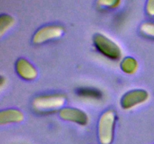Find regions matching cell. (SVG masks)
<instances>
[{
	"label": "cell",
	"mask_w": 154,
	"mask_h": 144,
	"mask_svg": "<svg viewBox=\"0 0 154 144\" xmlns=\"http://www.w3.org/2000/svg\"><path fill=\"white\" fill-rule=\"evenodd\" d=\"M93 44L97 50L114 61H117L122 57V50L115 41L102 33H96L93 36Z\"/></svg>",
	"instance_id": "7a4b0ae2"
},
{
	"label": "cell",
	"mask_w": 154,
	"mask_h": 144,
	"mask_svg": "<svg viewBox=\"0 0 154 144\" xmlns=\"http://www.w3.org/2000/svg\"><path fill=\"white\" fill-rule=\"evenodd\" d=\"M117 116L112 110L105 111L98 122V137L101 144H111L114 140Z\"/></svg>",
	"instance_id": "6da1fadb"
},
{
	"label": "cell",
	"mask_w": 154,
	"mask_h": 144,
	"mask_svg": "<svg viewBox=\"0 0 154 144\" xmlns=\"http://www.w3.org/2000/svg\"><path fill=\"white\" fill-rule=\"evenodd\" d=\"M79 94L82 97H88V98H97L100 94L95 90L92 89H83L79 92Z\"/></svg>",
	"instance_id": "4fadbf2b"
},
{
	"label": "cell",
	"mask_w": 154,
	"mask_h": 144,
	"mask_svg": "<svg viewBox=\"0 0 154 144\" xmlns=\"http://www.w3.org/2000/svg\"><path fill=\"white\" fill-rule=\"evenodd\" d=\"M15 23L14 18L9 14H2L0 16V35L3 36Z\"/></svg>",
	"instance_id": "30bf717a"
},
{
	"label": "cell",
	"mask_w": 154,
	"mask_h": 144,
	"mask_svg": "<svg viewBox=\"0 0 154 144\" xmlns=\"http://www.w3.org/2000/svg\"><path fill=\"white\" fill-rule=\"evenodd\" d=\"M24 115L20 110L14 108H10L2 110L0 112V124H12V123H20L23 121Z\"/></svg>",
	"instance_id": "ba28073f"
},
{
	"label": "cell",
	"mask_w": 154,
	"mask_h": 144,
	"mask_svg": "<svg viewBox=\"0 0 154 144\" xmlns=\"http://www.w3.org/2000/svg\"><path fill=\"white\" fill-rule=\"evenodd\" d=\"M149 98L150 94L147 90L142 88L129 90L123 95L120 105L125 110H130L145 104Z\"/></svg>",
	"instance_id": "277c9868"
},
{
	"label": "cell",
	"mask_w": 154,
	"mask_h": 144,
	"mask_svg": "<svg viewBox=\"0 0 154 144\" xmlns=\"http://www.w3.org/2000/svg\"><path fill=\"white\" fill-rule=\"evenodd\" d=\"M140 31L144 35L154 38V22H145L140 26Z\"/></svg>",
	"instance_id": "7c38bea8"
},
{
	"label": "cell",
	"mask_w": 154,
	"mask_h": 144,
	"mask_svg": "<svg viewBox=\"0 0 154 144\" xmlns=\"http://www.w3.org/2000/svg\"><path fill=\"white\" fill-rule=\"evenodd\" d=\"M120 68L124 73L132 75L137 72L138 69V62L135 58L131 56L126 57L122 60Z\"/></svg>",
	"instance_id": "9c48e42d"
},
{
	"label": "cell",
	"mask_w": 154,
	"mask_h": 144,
	"mask_svg": "<svg viewBox=\"0 0 154 144\" xmlns=\"http://www.w3.org/2000/svg\"><path fill=\"white\" fill-rule=\"evenodd\" d=\"M121 0H97L96 4L99 7L103 8L114 9L120 6Z\"/></svg>",
	"instance_id": "8fae6325"
},
{
	"label": "cell",
	"mask_w": 154,
	"mask_h": 144,
	"mask_svg": "<svg viewBox=\"0 0 154 144\" xmlns=\"http://www.w3.org/2000/svg\"><path fill=\"white\" fill-rule=\"evenodd\" d=\"M66 100V97L60 94L41 95L33 100L32 106L35 110L40 112L54 110L63 107Z\"/></svg>",
	"instance_id": "3957f363"
},
{
	"label": "cell",
	"mask_w": 154,
	"mask_h": 144,
	"mask_svg": "<svg viewBox=\"0 0 154 144\" xmlns=\"http://www.w3.org/2000/svg\"><path fill=\"white\" fill-rule=\"evenodd\" d=\"M59 116L64 121L70 122L80 125H87L89 123V116L84 111L76 107L62 108Z\"/></svg>",
	"instance_id": "8992f818"
},
{
	"label": "cell",
	"mask_w": 154,
	"mask_h": 144,
	"mask_svg": "<svg viewBox=\"0 0 154 144\" xmlns=\"http://www.w3.org/2000/svg\"><path fill=\"white\" fill-rule=\"evenodd\" d=\"M64 33V28L61 26L48 25L38 28L32 37L35 44H42L51 40L59 38Z\"/></svg>",
	"instance_id": "5b68a950"
},
{
	"label": "cell",
	"mask_w": 154,
	"mask_h": 144,
	"mask_svg": "<svg viewBox=\"0 0 154 144\" xmlns=\"http://www.w3.org/2000/svg\"><path fill=\"white\" fill-rule=\"evenodd\" d=\"M17 74L25 80H33L38 76L35 68L26 58H19L15 64Z\"/></svg>",
	"instance_id": "52a82bcc"
},
{
	"label": "cell",
	"mask_w": 154,
	"mask_h": 144,
	"mask_svg": "<svg viewBox=\"0 0 154 144\" xmlns=\"http://www.w3.org/2000/svg\"><path fill=\"white\" fill-rule=\"evenodd\" d=\"M6 84V79L5 77H4L3 76H1V78H0V88L2 89L4 86Z\"/></svg>",
	"instance_id": "9a60e30c"
},
{
	"label": "cell",
	"mask_w": 154,
	"mask_h": 144,
	"mask_svg": "<svg viewBox=\"0 0 154 144\" xmlns=\"http://www.w3.org/2000/svg\"><path fill=\"white\" fill-rule=\"evenodd\" d=\"M146 12L149 16L154 17V0H147L146 4Z\"/></svg>",
	"instance_id": "5bb4252c"
}]
</instances>
